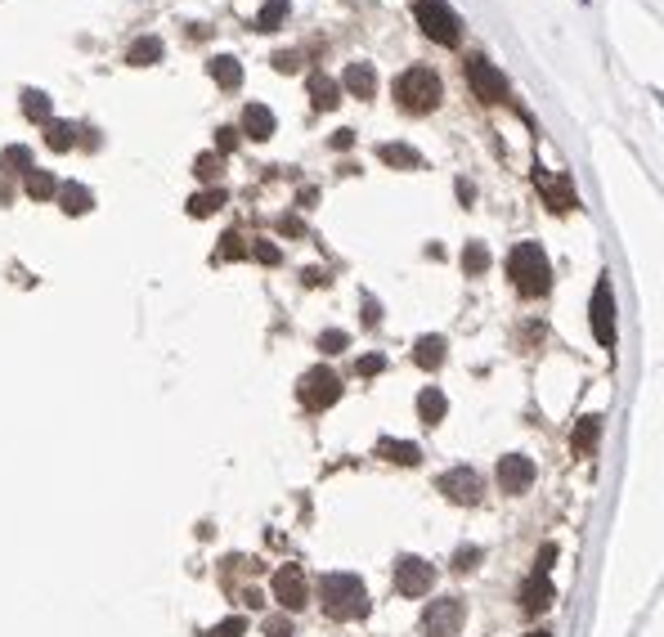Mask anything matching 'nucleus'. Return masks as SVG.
Masks as SVG:
<instances>
[{"instance_id": "nucleus-1", "label": "nucleus", "mask_w": 664, "mask_h": 637, "mask_svg": "<svg viewBox=\"0 0 664 637\" xmlns=\"http://www.w3.org/2000/svg\"><path fill=\"white\" fill-rule=\"evenodd\" d=\"M507 274H512L521 297H543L552 288V265L539 243H516L512 256H507Z\"/></svg>"}, {"instance_id": "nucleus-2", "label": "nucleus", "mask_w": 664, "mask_h": 637, "mask_svg": "<svg viewBox=\"0 0 664 637\" xmlns=\"http://www.w3.org/2000/svg\"><path fill=\"white\" fill-rule=\"evenodd\" d=\"M319 597H324V611L332 620H359L368 611V593L355 575H324Z\"/></svg>"}, {"instance_id": "nucleus-3", "label": "nucleus", "mask_w": 664, "mask_h": 637, "mask_svg": "<svg viewBox=\"0 0 664 637\" xmlns=\"http://www.w3.org/2000/svg\"><path fill=\"white\" fill-rule=\"evenodd\" d=\"M440 77L431 68H409L400 72V81H395V99H400V108H409V113H431V108L440 104Z\"/></svg>"}, {"instance_id": "nucleus-4", "label": "nucleus", "mask_w": 664, "mask_h": 637, "mask_svg": "<svg viewBox=\"0 0 664 637\" xmlns=\"http://www.w3.org/2000/svg\"><path fill=\"white\" fill-rule=\"evenodd\" d=\"M413 18H418V27L436 45H458V36H463V23H458V14L445 0H418V5H413Z\"/></svg>"}, {"instance_id": "nucleus-5", "label": "nucleus", "mask_w": 664, "mask_h": 637, "mask_svg": "<svg viewBox=\"0 0 664 637\" xmlns=\"http://www.w3.org/2000/svg\"><path fill=\"white\" fill-rule=\"evenodd\" d=\"M297 395H301V404H306L310 413H324L341 400V377L332 373V368H310V373L301 377Z\"/></svg>"}, {"instance_id": "nucleus-6", "label": "nucleus", "mask_w": 664, "mask_h": 637, "mask_svg": "<svg viewBox=\"0 0 664 637\" xmlns=\"http://www.w3.org/2000/svg\"><path fill=\"white\" fill-rule=\"evenodd\" d=\"M588 323H593V337L597 346L615 350V292H611V279H597L593 288V306H588Z\"/></svg>"}, {"instance_id": "nucleus-7", "label": "nucleus", "mask_w": 664, "mask_h": 637, "mask_svg": "<svg viewBox=\"0 0 664 637\" xmlns=\"http://www.w3.org/2000/svg\"><path fill=\"white\" fill-rule=\"evenodd\" d=\"M463 620H467V606L458 602V597H436V602L427 606V615H422V633L454 637V633H463Z\"/></svg>"}, {"instance_id": "nucleus-8", "label": "nucleus", "mask_w": 664, "mask_h": 637, "mask_svg": "<svg viewBox=\"0 0 664 637\" xmlns=\"http://www.w3.org/2000/svg\"><path fill=\"white\" fill-rule=\"evenodd\" d=\"M467 81H472V90H476L481 104H503V99H507V77L494 68L490 59H485V54L467 59Z\"/></svg>"}, {"instance_id": "nucleus-9", "label": "nucleus", "mask_w": 664, "mask_h": 637, "mask_svg": "<svg viewBox=\"0 0 664 637\" xmlns=\"http://www.w3.org/2000/svg\"><path fill=\"white\" fill-rule=\"evenodd\" d=\"M436 584V570L422 557H400L395 561V593L400 597H427Z\"/></svg>"}, {"instance_id": "nucleus-10", "label": "nucleus", "mask_w": 664, "mask_h": 637, "mask_svg": "<svg viewBox=\"0 0 664 637\" xmlns=\"http://www.w3.org/2000/svg\"><path fill=\"white\" fill-rule=\"evenodd\" d=\"M274 597H279L283 611H301V606L310 602V588H306L301 566H279V570H274Z\"/></svg>"}, {"instance_id": "nucleus-11", "label": "nucleus", "mask_w": 664, "mask_h": 637, "mask_svg": "<svg viewBox=\"0 0 664 637\" xmlns=\"http://www.w3.org/2000/svg\"><path fill=\"white\" fill-rule=\"evenodd\" d=\"M494 476H498V489H507V494H525L539 472H534V463L525 454H503V458H498Z\"/></svg>"}, {"instance_id": "nucleus-12", "label": "nucleus", "mask_w": 664, "mask_h": 637, "mask_svg": "<svg viewBox=\"0 0 664 637\" xmlns=\"http://www.w3.org/2000/svg\"><path fill=\"white\" fill-rule=\"evenodd\" d=\"M440 494L454 498V503H481V476L472 467H454V472L440 476Z\"/></svg>"}, {"instance_id": "nucleus-13", "label": "nucleus", "mask_w": 664, "mask_h": 637, "mask_svg": "<svg viewBox=\"0 0 664 637\" xmlns=\"http://www.w3.org/2000/svg\"><path fill=\"white\" fill-rule=\"evenodd\" d=\"M552 597H557V588H552L548 570H534V575L521 584V611L525 615H543L552 606Z\"/></svg>"}, {"instance_id": "nucleus-14", "label": "nucleus", "mask_w": 664, "mask_h": 637, "mask_svg": "<svg viewBox=\"0 0 664 637\" xmlns=\"http://www.w3.org/2000/svg\"><path fill=\"white\" fill-rule=\"evenodd\" d=\"M341 86H346V95H355V99H373L377 95L373 63H350V68L341 72Z\"/></svg>"}, {"instance_id": "nucleus-15", "label": "nucleus", "mask_w": 664, "mask_h": 637, "mask_svg": "<svg viewBox=\"0 0 664 637\" xmlns=\"http://www.w3.org/2000/svg\"><path fill=\"white\" fill-rule=\"evenodd\" d=\"M534 184L543 189V198H548L552 211H570V207H575V193H570L566 180H552L548 171H534Z\"/></svg>"}, {"instance_id": "nucleus-16", "label": "nucleus", "mask_w": 664, "mask_h": 637, "mask_svg": "<svg viewBox=\"0 0 664 637\" xmlns=\"http://www.w3.org/2000/svg\"><path fill=\"white\" fill-rule=\"evenodd\" d=\"M377 454L386 458V463H400V467H418L422 463V449L413 445V440H377Z\"/></svg>"}, {"instance_id": "nucleus-17", "label": "nucleus", "mask_w": 664, "mask_h": 637, "mask_svg": "<svg viewBox=\"0 0 664 637\" xmlns=\"http://www.w3.org/2000/svg\"><path fill=\"white\" fill-rule=\"evenodd\" d=\"M597 440H602V418H597V413H588V418L575 422V436H570V445H575L579 458H588L597 449Z\"/></svg>"}, {"instance_id": "nucleus-18", "label": "nucleus", "mask_w": 664, "mask_h": 637, "mask_svg": "<svg viewBox=\"0 0 664 637\" xmlns=\"http://www.w3.org/2000/svg\"><path fill=\"white\" fill-rule=\"evenodd\" d=\"M243 135H252V140H270L274 135V113L265 104H247L243 108Z\"/></svg>"}, {"instance_id": "nucleus-19", "label": "nucleus", "mask_w": 664, "mask_h": 637, "mask_svg": "<svg viewBox=\"0 0 664 637\" xmlns=\"http://www.w3.org/2000/svg\"><path fill=\"white\" fill-rule=\"evenodd\" d=\"M207 72L216 77L220 90H238V86H243V63L229 59V54H216V59L207 63Z\"/></svg>"}, {"instance_id": "nucleus-20", "label": "nucleus", "mask_w": 664, "mask_h": 637, "mask_svg": "<svg viewBox=\"0 0 664 637\" xmlns=\"http://www.w3.org/2000/svg\"><path fill=\"white\" fill-rule=\"evenodd\" d=\"M59 207L68 211V216H86V211L95 207V193H90L86 184H59Z\"/></svg>"}, {"instance_id": "nucleus-21", "label": "nucleus", "mask_w": 664, "mask_h": 637, "mask_svg": "<svg viewBox=\"0 0 664 637\" xmlns=\"http://www.w3.org/2000/svg\"><path fill=\"white\" fill-rule=\"evenodd\" d=\"M377 158H382L386 166H395V171H418V166H422V153L409 149V144H382Z\"/></svg>"}, {"instance_id": "nucleus-22", "label": "nucleus", "mask_w": 664, "mask_h": 637, "mask_svg": "<svg viewBox=\"0 0 664 637\" xmlns=\"http://www.w3.org/2000/svg\"><path fill=\"white\" fill-rule=\"evenodd\" d=\"M413 364L427 368V373H436V368L445 364V337H422L418 346H413Z\"/></svg>"}, {"instance_id": "nucleus-23", "label": "nucleus", "mask_w": 664, "mask_h": 637, "mask_svg": "<svg viewBox=\"0 0 664 637\" xmlns=\"http://www.w3.org/2000/svg\"><path fill=\"white\" fill-rule=\"evenodd\" d=\"M418 413H422V422H427V427H436V422L449 413L445 391H440V386H427V391L418 395Z\"/></svg>"}, {"instance_id": "nucleus-24", "label": "nucleus", "mask_w": 664, "mask_h": 637, "mask_svg": "<svg viewBox=\"0 0 664 637\" xmlns=\"http://www.w3.org/2000/svg\"><path fill=\"white\" fill-rule=\"evenodd\" d=\"M337 99H341V86L332 77H324V72H315V77H310V104L315 108H337Z\"/></svg>"}, {"instance_id": "nucleus-25", "label": "nucleus", "mask_w": 664, "mask_h": 637, "mask_svg": "<svg viewBox=\"0 0 664 637\" xmlns=\"http://www.w3.org/2000/svg\"><path fill=\"white\" fill-rule=\"evenodd\" d=\"M23 189H27V198H36V202H45V198H54L59 193V180H54L50 171H27V180H23Z\"/></svg>"}, {"instance_id": "nucleus-26", "label": "nucleus", "mask_w": 664, "mask_h": 637, "mask_svg": "<svg viewBox=\"0 0 664 637\" xmlns=\"http://www.w3.org/2000/svg\"><path fill=\"white\" fill-rule=\"evenodd\" d=\"M126 59H131L135 68H153V63L162 59V41H158V36H144V41L131 45V54H126Z\"/></svg>"}, {"instance_id": "nucleus-27", "label": "nucleus", "mask_w": 664, "mask_h": 637, "mask_svg": "<svg viewBox=\"0 0 664 637\" xmlns=\"http://www.w3.org/2000/svg\"><path fill=\"white\" fill-rule=\"evenodd\" d=\"M45 144H50L54 153H68L72 144H77V131H72V122H45Z\"/></svg>"}, {"instance_id": "nucleus-28", "label": "nucleus", "mask_w": 664, "mask_h": 637, "mask_svg": "<svg viewBox=\"0 0 664 637\" xmlns=\"http://www.w3.org/2000/svg\"><path fill=\"white\" fill-rule=\"evenodd\" d=\"M225 207V189H207V193H193L189 198V216H211V211Z\"/></svg>"}, {"instance_id": "nucleus-29", "label": "nucleus", "mask_w": 664, "mask_h": 637, "mask_svg": "<svg viewBox=\"0 0 664 637\" xmlns=\"http://www.w3.org/2000/svg\"><path fill=\"white\" fill-rule=\"evenodd\" d=\"M23 113L32 122H50V95L45 90H23Z\"/></svg>"}, {"instance_id": "nucleus-30", "label": "nucleus", "mask_w": 664, "mask_h": 637, "mask_svg": "<svg viewBox=\"0 0 664 637\" xmlns=\"http://www.w3.org/2000/svg\"><path fill=\"white\" fill-rule=\"evenodd\" d=\"M463 270L467 274H485V270H490V252H485V243H476V238H472V243L463 247Z\"/></svg>"}, {"instance_id": "nucleus-31", "label": "nucleus", "mask_w": 664, "mask_h": 637, "mask_svg": "<svg viewBox=\"0 0 664 637\" xmlns=\"http://www.w3.org/2000/svg\"><path fill=\"white\" fill-rule=\"evenodd\" d=\"M283 14H288V0H265V9H261V18H256V27H261V32H274V27L283 23Z\"/></svg>"}, {"instance_id": "nucleus-32", "label": "nucleus", "mask_w": 664, "mask_h": 637, "mask_svg": "<svg viewBox=\"0 0 664 637\" xmlns=\"http://www.w3.org/2000/svg\"><path fill=\"white\" fill-rule=\"evenodd\" d=\"M0 162H5L9 171H27V166H32V149H23V144H9V149L0 153Z\"/></svg>"}, {"instance_id": "nucleus-33", "label": "nucleus", "mask_w": 664, "mask_h": 637, "mask_svg": "<svg viewBox=\"0 0 664 637\" xmlns=\"http://www.w3.org/2000/svg\"><path fill=\"white\" fill-rule=\"evenodd\" d=\"M238 256H247V243H243V234H225V243H220L216 261H238Z\"/></svg>"}, {"instance_id": "nucleus-34", "label": "nucleus", "mask_w": 664, "mask_h": 637, "mask_svg": "<svg viewBox=\"0 0 664 637\" xmlns=\"http://www.w3.org/2000/svg\"><path fill=\"white\" fill-rule=\"evenodd\" d=\"M346 346H350V337H346V332H337V328H328L324 337H319V350H324V355H341Z\"/></svg>"}, {"instance_id": "nucleus-35", "label": "nucleus", "mask_w": 664, "mask_h": 637, "mask_svg": "<svg viewBox=\"0 0 664 637\" xmlns=\"http://www.w3.org/2000/svg\"><path fill=\"white\" fill-rule=\"evenodd\" d=\"M193 171H198V180H216V175H220V153H202V158L193 162Z\"/></svg>"}, {"instance_id": "nucleus-36", "label": "nucleus", "mask_w": 664, "mask_h": 637, "mask_svg": "<svg viewBox=\"0 0 664 637\" xmlns=\"http://www.w3.org/2000/svg\"><path fill=\"white\" fill-rule=\"evenodd\" d=\"M355 368H359V377H377V373L386 368V359H382V355H364Z\"/></svg>"}, {"instance_id": "nucleus-37", "label": "nucleus", "mask_w": 664, "mask_h": 637, "mask_svg": "<svg viewBox=\"0 0 664 637\" xmlns=\"http://www.w3.org/2000/svg\"><path fill=\"white\" fill-rule=\"evenodd\" d=\"M243 633H247V620H225L211 629V637H243Z\"/></svg>"}, {"instance_id": "nucleus-38", "label": "nucleus", "mask_w": 664, "mask_h": 637, "mask_svg": "<svg viewBox=\"0 0 664 637\" xmlns=\"http://www.w3.org/2000/svg\"><path fill=\"white\" fill-rule=\"evenodd\" d=\"M252 256H256L261 265H279V247H274V243H256Z\"/></svg>"}, {"instance_id": "nucleus-39", "label": "nucleus", "mask_w": 664, "mask_h": 637, "mask_svg": "<svg viewBox=\"0 0 664 637\" xmlns=\"http://www.w3.org/2000/svg\"><path fill=\"white\" fill-rule=\"evenodd\" d=\"M274 68H279V72H297L301 68V54H292V50L274 54Z\"/></svg>"}, {"instance_id": "nucleus-40", "label": "nucleus", "mask_w": 664, "mask_h": 637, "mask_svg": "<svg viewBox=\"0 0 664 637\" xmlns=\"http://www.w3.org/2000/svg\"><path fill=\"white\" fill-rule=\"evenodd\" d=\"M476 561H481V548H458V557H454V566L458 570H472Z\"/></svg>"}, {"instance_id": "nucleus-41", "label": "nucleus", "mask_w": 664, "mask_h": 637, "mask_svg": "<svg viewBox=\"0 0 664 637\" xmlns=\"http://www.w3.org/2000/svg\"><path fill=\"white\" fill-rule=\"evenodd\" d=\"M552 561H557V548H552V543H543V548H539V561H534V570H552Z\"/></svg>"}, {"instance_id": "nucleus-42", "label": "nucleus", "mask_w": 664, "mask_h": 637, "mask_svg": "<svg viewBox=\"0 0 664 637\" xmlns=\"http://www.w3.org/2000/svg\"><path fill=\"white\" fill-rule=\"evenodd\" d=\"M216 149H220V153H229V149H238V135H234V131H229V126H225V131H220V135H216Z\"/></svg>"}, {"instance_id": "nucleus-43", "label": "nucleus", "mask_w": 664, "mask_h": 637, "mask_svg": "<svg viewBox=\"0 0 664 637\" xmlns=\"http://www.w3.org/2000/svg\"><path fill=\"white\" fill-rule=\"evenodd\" d=\"M265 633H270V637H288L292 624H288V620H270V624H265Z\"/></svg>"}, {"instance_id": "nucleus-44", "label": "nucleus", "mask_w": 664, "mask_h": 637, "mask_svg": "<svg viewBox=\"0 0 664 637\" xmlns=\"http://www.w3.org/2000/svg\"><path fill=\"white\" fill-rule=\"evenodd\" d=\"M350 144H355V135H350V131H337V135H332V149H350Z\"/></svg>"}, {"instance_id": "nucleus-45", "label": "nucleus", "mask_w": 664, "mask_h": 637, "mask_svg": "<svg viewBox=\"0 0 664 637\" xmlns=\"http://www.w3.org/2000/svg\"><path fill=\"white\" fill-rule=\"evenodd\" d=\"M364 319H368V323H377V319H382V310H377V301H373V297L364 301Z\"/></svg>"}, {"instance_id": "nucleus-46", "label": "nucleus", "mask_w": 664, "mask_h": 637, "mask_svg": "<svg viewBox=\"0 0 664 637\" xmlns=\"http://www.w3.org/2000/svg\"><path fill=\"white\" fill-rule=\"evenodd\" d=\"M525 637H552L548 629H530V633H525Z\"/></svg>"}]
</instances>
